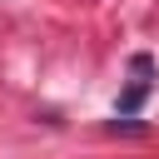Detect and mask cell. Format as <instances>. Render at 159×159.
<instances>
[{
    "instance_id": "obj_1",
    "label": "cell",
    "mask_w": 159,
    "mask_h": 159,
    "mask_svg": "<svg viewBox=\"0 0 159 159\" xmlns=\"http://www.w3.org/2000/svg\"><path fill=\"white\" fill-rule=\"evenodd\" d=\"M144 99H149V80H139V84H129V89L119 94V104H114V114H119V119H134Z\"/></svg>"
},
{
    "instance_id": "obj_2",
    "label": "cell",
    "mask_w": 159,
    "mask_h": 159,
    "mask_svg": "<svg viewBox=\"0 0 159 159\" xmlns=\"http://www.w3.org/2000/svg\"><path fill=\"white\" fill-rule=\"evenodd\" d=\"M129 70H134V75H149V70H154V60H149V55H134V60H129Z\"/></svg>"
}]
</instances>
